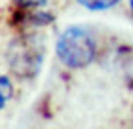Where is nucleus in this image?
<instances>
[{"mask_svg": "<svg viewBox=\"0 0 133 129\" xmlns=\"http://www.w3.org/2000/svg\"><path fill=\"white\" fill-rule=\"evenodd\" d=\"M19 4H22L26 8H41L46 4V0H19Z\"/></svg>", "mask_w": 133, "mask_h": 129, "instance_id": "5", "label": "nucleus"}, {"mask_svg": "<svg viewBox=\"0 0 133 129\" xmlns=\"http://www.w3.org/2000/svg\"><path fill=\"white\" fill-rule=\"evenodd\" d=\"M11 92H13V89H11L9 79L4 77V76H0V109H2L6 105V102L11 98Z\"/></svg>", "mask_w": 133, "mask_h": 129, "instance_id": "4", "label": "nucleus"}, {"mask_svg": "<svg viewBox=\"0 0 133 129\" xmlns=\"http://www.w3.org/2000/svg\"><path fill=\"white\" fill-rule=\"evenodd\" d=\"M78 2L89 9H107V8L115 6L118 0H78Z\"/></svg>", "mask_w": 133, "mask_h": 129, "instance_id": "3", "label": "nucleus"}, {"mask_svg": "<svg viewBox=\"0 0 133 129\" xmlns=\"http://www.w3.org/2000/svg\"><path fill=\"white\" fill-rule=\"evenodd\" d=\"M96 44L91 33L83 28H69L57 41V55L70 68H81L94 59Z\"/></svg>", "mask_w": 133, "mask_h": 129, "instance_id": "2", "label": "nucleus"}, {"mask_svg": "<svg viewBox=\"0 0 133 129\" xmlns=\"http://www.w3.org/2000/svg\"><path fill=\"white\" fill-rule=\"evenodd\" d=\"M44 57V41L37 35H22L8 48V64L17 77L30 79L41 70Z\"/></svg>", "mask_w": 133, "mask_h": 129, "instance_id": "1", "label": "nucleus"}, {"mask_svg": "<svg viewBox=\"0 0 133 129\" xmlns=\"http://www.w3.org/2000/svg\"><path fill=\"white\" fill-rule=\"evenodd\" d=\"M129 4H131V9H133V0H129Z\"/></svg>", "mask_w": 133, "mask_h": 129, "instance_id": "6", "label": "nucleus"}]
</instances>
